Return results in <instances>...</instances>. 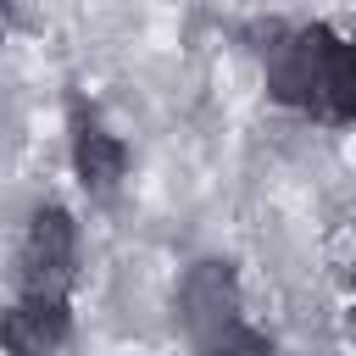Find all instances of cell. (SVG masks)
Here are the masks:
<instances>
[{"mask_svg": "<svg viewBox=\"0 0 356 356\" xmlns=\"http://www.w3.org/2000/svg\"><path fill=\"white\" fill-rule=\"evenodd\" d=\"M72 217L67 211H39L22 245V284L39 300H61V289L72 284Z\"/></svg>", "mask_w": 356, "mask_h": 356, "instance_id": "7a4b0ae2", "label": "cell"}, {"mask_svg": "<svg viewBox=\"0 0 356 356\" xmlns=\"http://www.w3.org/2000/svg\"><path fill=\"white\" fill-rule=\"evenodd\" d=\"M206 356H267V339L250 334V328H228V334H217L206 345Z\"/></svg>", "mask_w": 356, "mask_h": 356, "instance_id": "8992f818", "label": "cell"}, {"mask_svg": "<svg viewBox=\"0 0 356 356\" xmlns=\"http://www.w3.org/2000/svg\"><path fill=\"white\" fill-rule=\"evenodd\" d=\"M273 95L289 106H317L328 117H350L356 111V61L350 44H334L323 28L300 33L278 67H273Z\"/></svg>", "mask_w": 356, "mask_h": 356, "instance_id": "6da1fadb", "label": "cell"}, {"mask_svg": "<svg viewBox=\"0 0 356 356\" xmlns=\"http://www.w3.org/2000/svg\"><path fill=\"white\" fill-rule=\"evenodd\" d=\"M67 339V306L61 300H17L6 317H0V345L11 356H50L56 345Z\"/></svg>", "mask_w": 356, "mask_h": 356, "instance_id": "3957f363", "label": "cell"}, {"mask_svg": "<svg viewBox=\"0 0 356 356\" xmlns=\"http://www.w3.org/2000/svg\"><path fill=\"white\" fill-rule=\"evenodd\" d=\"M184 306L195 317V328L206 334V323H222L228 328V312H234V289H228V273L222 267H200L184 289Z\"/></svg>", "mask_w": 356, "mask_h": 356, "instance_id": "277c9868", "label": "cell"}, {"mask_svg": "<svg viewBox=\"0 0 356 356\" xmlns=\"http://www.w3.org/2000/svg\"><path fill=\"white\" fill-rule=\"evenodd\" d=\"M78 172H83V184H95V189L117 184V178H122V145H117L111 134H100V128H78Z\"/></svg>", "mask_w": 356, "mask_h": 356, "instance_id": "5b68a950", "label": "cell"}]
</instances>
